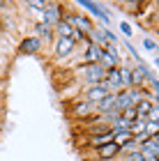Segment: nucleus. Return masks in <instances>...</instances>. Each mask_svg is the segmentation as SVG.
Segmentation results:
<instances>
[{"label":"nucleus","instance_id":"nucleus-1","mask_svg":"<svg viewBox=\"0 0 159 161\" xmlns=\"http://www.w3.org/2000/svg\"><path fill=\"white\" fill-rule=\"evenodd\" d=\"M74 71H76V76L81 78V83H85V87L99 85V83L106 80V69L99 62H95V64H78Z\"/></svg>","mask_w":159,"mask_h":161},{"label":"nucleus","instance_id":"nucleus-2","mask_svg":"<svg viewBox=\"0 0 159 161\" xmlns=\"http://www.w3.org/2000/svg\"><path fill=\"white\" fill-rule=\"evenodd\" d=\"M74 7H76V9H81V12H88V16H90L92 21H97V25H104V28L111 25V16H108V7H106V5L83 0V3H76Z\"/></svg>","mask_w":159,"mask_h":161},{"label":"nucleus","instance_id":"nucleus-3","mask_svg":"<svg viewBox=\"0 0 159 161\" xmlns=\"http://www.w3.org/2000/svg\"><path fill=\"white\" fill-rule=\"evenodd\" d=\"M65 21L74 28L76 32H81V35H90L92 30H95V21H92L85 12H78V9H71V12H65Z\"/></svg>","mask_w":159,"mask_h":161},{"label":"nucleus","instance_id":"nucleus-4","mask_svg":"<svg viewBox=\"0 0 159 161\" xmlns=\"http://www.w3.org/2000/svg\"><path fill=\"white\" fill-rule=\"evenodd\" d=\"M65 12H67V5L53 3V0H46V7H44V12H42L39 23H44V25H48V28H55V25L65 19Z\"/></svg>","mask_w":159,"mask_h":161},{"label":"nucleus","instance_id":"nucleus-5","mask_svg":"<svg viewBox=\"0 0 159 161\" xmlns=\"http://www.w3.org/2000/svg\"><path fill=\"white\" fill-rule=\"evenodd\" d=\"M42 48H44V42H42L39 37H35V35H26V37L19 42L16 53L19 55H37V53H42Z\"/></svg>","mask_w":159,"mask_h":161},{"label":"nucleus","instance_id":"nucleus-6","mask_svg":"<svg viewBox=\"0 0 159 161\" xmlns=\"http://www.w3.org/2000/svg\"><path fill=\"white\" fill-rule=\"evenodd\" d=\"M108 94H111V92H108V87H106L104 83H99V85H90V87H85V90H83V101L95 108L102 99L108 97Z\"/></svg>","mask_w":159,"mask_h":161},{"label":"nucleus","instance_id":"nucleus-7","mask_svg":"<svg viewBox=\"0 0 159 161\" xmlns=\"http://www.w3.org/2000/svg\"><path fill=\"white\" fill-rule=\"evenodd\" d=\"M76 42L74 39H55L53 42V55L58 58V60H67V58H71L76 53Z\"/></svg>","mask_w":159,"mask_h":161},{"label":"nucleus","instance_id":"nucleus-8","mask_svg":"<svg viewBox=\"0 0 159 161\" xmlns=\"http://www.w3.org/2000/svg\"><path fill=\"white\" fill-rule=\"evenodd\" d=\"M95 154H97L99 161H113V159L120 157V145L115 141H108L104 145H99V147L95 150Z\"/></svg>","mask_w":159,"mask_h":161},{"label":"nucleus","instance_id":"nucleus-9","mask_svg":"<svg viewBox=\"0 0 159 161\" xmlns=\"http://www.w3.org/2000/svg\"><path fill=\"white\" fill-rule=\"evenodd\" d=\"M104 85L108 87V92H111V94H118V92L125 90V85H122L120 67H115V69H108V71H106V80H104Z\"/></svg>","mask_w":159,"mask_h":161},{"label":"nucleus","instance_id":"nucleus-10","mask_svg":"<svg viewBox=\"0 0 159 161\" xmlns=\"http://www.w3.org/2000/svg\"><path fill=\"white\" fill-rule=\"evenodd\" d=\"M32 30H35V37H39L42 42H46V44H51V46H53V42H55L53 28H48V25H44V23H39V21H35V23H32Z\"/></svg>","mask_w":159,"mask_h":161},{"label":"nucleus","instance_id":"nucleus-11","mask_svg":"<svg viewBox=\"0 0 159 161\" xmlns=\"http://www.w3.org/2000/svg\"><path fill=\"white\" fill-rule=\"evenodd\" d=\"M99 55H102V48H99L97 44H90V46L83 51V58L78 60V64H95V62H99Z\"/></svg>","mask_w":159,"mask_h":161},{"label":"nucleus","instance_id":"nucleus-12","mask_svg":"<svg viewBox=\"0 0 159 161\" xmlns=\"http://www.w3.org/2000/svg\"><path fill=\"white\" fill-rule=\"evenodd\" d=\"M95 111L99 113V115H108V113H113L115 111V94H108L106 99H102L99 104L95 106ZM118 113V111H115Z\"/></svg>","mask_w":159,"mask_h":161},{"label":"nucleus","instance_id":"nucleus-13","mask_svg":"<svg viewBox=\"0 0 159 161\" xmlns=\"http://www.w3.org/2000/svg\"><path fill=\"white\" fill-rule=\"evenodd\" d=\"M120 74H122V85H125V90L134 87V64L122 62L120 64Z\"/></svg>","mask_w":159,"mask_h":161},{"label":"nucleus","instance_id":"nucleus-14","mask_svg":"<svg viewBox=\"0 0 159 161\" xmlns=\"http://www.w3.org/2000/svg\"><path fill=\"white\" fill-rule=\"evenodd\" d=\"M108 141H113V131L108 129V131H104V134H95V136H90V145L92 147H99V145H104V143H108Z\"/></svg>","mask_w":159,"mask_h":161},{"label":"nucleus","instance_id":"nucleus-15","mask_svg":"<svg viewBox=\"0 0 159 161\" xmlns=\"http://www.w3.org/2000/svg\"><path fill=\"white\" fill-rule=\"evenodd\" d=\"M145 118H136L134 122H129V134L132 136H141V134H145Z\"/></svg>","mask_w":159,"mask_h":161},{"label":"nucleus","instance_id":"nucleus-16","mask_svg":"<svg viewBox=\"0 0 159 161\" xmlns=\"http://www.w3.org/2000/svg\"><path fill=\"white\" fill-rule=\"evenodd\" d=\"M152 106H155L152 99H141L139 106H136V111H139V118H148V113L152 111Z\"/></svg>","mask_w":159,"mask_h":161},{"label":"nucleus","instance_id":"nucleus-17","mask_svg":"<svg viewBox=\"0 0 159 161\" xmlns=\"http://www.w3.org/2000/svg\"><path fill=\"white\" fill-rule=\"evenodd\" d=\"M9 67H12V60H9V55H7V53H0V78H5V76H7Z\"/></svg>","mask_w":159,"mask_h":161},{"label":"nucleus","instance_id":"nucleus-18","mask_svg":"<svg viewBox=\"0 0 159 161\" xmlns=\"http://www.w3.org/2000/svg\"><path fill=\"white\" fill-rule=\"evenodd\" d=\"M120 118H122V120H127V122H134L136 118H139V111H136L134 106H129V108H125V111L120 113Z\"/></svg>","mask_w":159,"mask_h":161},{"label":"nucleus","instance_id":"nucleus-19","mask_svg":"<svg viewBox=\"0 0 159 161\" xmlns=\"http://www.w3.org/2000/svg\"><path fill=\"white\" fill-rule=\"evenodd\" d=\"M132 138H134V136L129 134V131H118V134H113V141L118 143L120 147H122V145H125L127 141H132Z\"/></svg>","mask_w":159,"mask_h":161},{"label":"nucleus","instance_id":"nucleus-20","mask_svg":"<svg viewBox=\"0 0 159 161\" xmlns=\"http://www.w3.org/2000/svg\"><path fill=\"white\" fill-rule=\"evenodd\" d=\"M102 35L106 37V42H108V44H120V37L111 30V28H104V25H102Z\"/></svg>","mask_w":159,"mask_h":161},{"label":"nucleus","instance_id":"nucleus-21","mask_svg":"<svg viewBox=\"0 0 159 161\" xmlns=\"http://www.w3.org/2000/svg\"><path fill=\"white\" fill-rule=\"evenodd\" d=\"M159 134V122H145V136L148 138H152V136H157Z\"/></svg>","mask_w":159,"mask_h":161},{"label":"nucleus","instance_id":"nucleus-22","mask_svg":"<svg viewBox=\"0 0 159 161\" xmlns=\"http://www.w3.org/2000/svg\"><path fill=\"white\" fill-rule=\"evenodd\" d=\"M143 145H145V147L152 152L155 157H159V141H157V138H148V141L143 143Z\"/></svg>","mask_w":159,"mask_h":161},{"label":"nucleus","instance_id":"nucleus-23","mask_svg":"<svg viewBox=\"0 0 159 161\" xmlns=\"http://www.w3.org/2000/svg\"><path fill=\"white\" fill-rule=\"evenodd\" d=\"M120 32L125 35V39H129L134 35V28H132V23L129 21H120Z\"/></svg>","mask_w":159,"mask_h":161},{"label":"nucleus","instance_id":"nucleus-24","mask_svg":"<svg viewBox=\"0 0 159 161\" xmlns=\"http://www.w3.org/2000/svg\"><path fill=\"white\" fill-rule=\"evenodd\" d=\"M143 48H145V51H155V53H159V44H157L152 37H145V39H143Z\"/></svg>","mask_w":159,"mask_h":161},{"label":"nucleus","instance_id":"nucleus-25","mask_svg":"<svg viewBox=\"0 0 159 161\" xmlns=\"http://www.w3.org/2000/svg\"><path fill=\"white\" fill-rule=\"evenodd\" d=\"M145 120H150V122H159V106H152V111L148 113Z\"/></svg>","mask_w":159,"mask_h":161},{"label":"nucleus","instance_id":"nucleus-26","mask_svg":"<svg viewBox=\"0 0 159 161\" xmlns=\"http://www.w3.org/2000/svg\"><path fill=\"white\" fill-rule=\"evenodd\" d=\"M5 39V23H3V19H0V42Z\"/></svg>","mask_w":159,"mask_h":161},{"label":"nucleus","instance_id":"nucleus-27","mask_svg":"<svg viewBox=\"0 0 159 161\" xmlns=\"http://www.w3.org/2000/svg\"><path fill=\"white\" fill-rule=\"evenodd\" d=\"M155 28L159 30V3H157V25H155Z\"/></svg>","mask_w":159,"mask_h":161},{"label":"nucleus","instance_id":"nucleus-28","mask_svg":"<svg viewBox=\"0 0 159 161\" xmlns=\"http://www.w3.org/2000/svg\"><path fill=\"white\" fill-rule=\"evenodd\" d=\"M155 67L159 69V55H155Z\"/></svg>","mask_w":159,"mask_h":161},{"label":"nucleus","instance_id":"nucleus-29","mask_svg":"<svg viewBox=\"0 0 159 161\" xmlns=\"http://www.w3.org/2000/svg\"><path fill=\"white\" fill-rule=\"evenodd\" d=\"M152 138H157V141H159V134H157V136H152Z\"/></svg>","mask_w":159,"mask_h":161},{"label":"nucleus","instance_id":"nucleus-30","mask_svg":"<svg viewBox=\"0 0 159 161\" xmlns=\"http://www.w3.org/2000/svg\"><path fill=\"white\" fill-rule=\"evenodd\" d=\"M157 161H159V157H157Z\"/></svg>","mask_w":159,"mask_h":161}]
</instances>
